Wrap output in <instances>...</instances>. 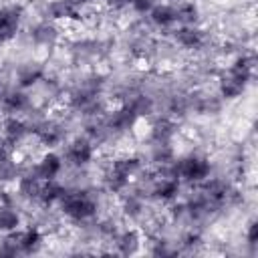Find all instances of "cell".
Returning <instances> with one entry per match:
<instances>
[{"instance_id": "cell-1", "label": "cell", "mask_w": 258, "mask_h": 258, "mask_svg": "<svg viewBox=\"0 0 258 258\" xmlns=\"http://www.w3.org/2000/svg\"><path fill=\"white\" fill-rule=\"evenodd\" d=\"M171 169H173L175 177L187 185H198L212 175L210 159L202 153H196V151H189V153L181 155L179 159H173Z\"/></svg>"}, {"instance_id": "cell-2", "label": "cell", "mask_w": 258, "mask_h": 258, "mask_svg": "<svg viewBox=\"0 0 258 258\" xmlns=\"http://www.w3.org/2000/svg\"><path fill=\"white\" fill-rule=\"evenodd\" d=\"M95 157H97V145L87 135L77 137L71 143H67V149L62 155L64 163H69L71 167H77V169L87 167Z\"/></svg>"}, {"instance_id": "cell-3", "label": "cell", "mask_w": 258, "mask_h": 258, "mask_svg": "<svg viewBox=\"0 0 258 258\" xmlns=\"http://www.w3.org/2000/svg\"><path fill=\"white\" fill-rule=\"evenodd\" d=\"M22 22V10L18 6H0V44L10 42Z\"/></svg>"}, {"instance_id": "cell-4", "label": "cell", "mask_w": 258, "mask_h": 258, "mask_svg": "<svg viewBox=\"0 0 258 258\" xmlns=\"http://www.w3.org/2000/svg\"><path fill=\"white\" fill-rule=\"evenodd\" d=\"M20 212L12 204H0V232L10 234L20 228Z\"/></svg>"}, {"instance_id": "cell-5", "label": "cell", "mask_w": 258, "mask_h": 258, "mask_svg": "<svg viewBox=\"0 0 258 258\" xmlns=\"http://www.w3.org/2000/svg\"><path fill=\"white\" fill-rule=\"evenodd\" d=\"M246 242L250 244V246H254L256 244V240H258V226H256V222L252 220L248 226H246Z\"/></svg>"}]
</instances>
